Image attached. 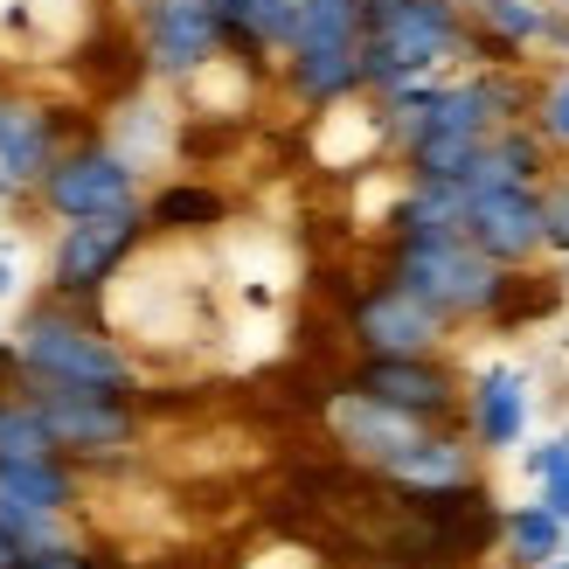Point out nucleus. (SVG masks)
Returning a JSON list of instances; mask_svg holds the SVG:
<instances>
[{"label":"nucleus","mask_w":569,"mask_h":569,"mask_svg":"<svg viewBox=\"0 0 569 569\" xmlns=\"http://www.w3.org/2000/svg\"><path fill=\"white\" fill-rule=\"evenodd\" d=\"M340 382L417 417V423H459L466 417V382L445 355H355V368Z\"/></svg>","instance_id":"9"},{"label":"nucleus","mask_w":569,"mask_h":569,"mask_svg":"<svg viewBox=\"0 0 569 569\" xmlns=\"http://www.w3.org/2000/svg\"><path fill=\"white\" fill-rule=\"evenodd\" d=\"M139 167L119 139H104V132H77L63 153H56L49 167V181L36 188V202L42 216L56 222H77V216H111V209H139L147 202V188H139Z\"/></svg>","instance_id":"6"},{"label":"nucleus","mask_w":569,"mask_h":569,"mask_svg":"<svg viewBox=\"0 0 569 569\" xmlns=\"http://www.w3.org/2000/svg\"><path fill=\"white\" fill-rule=\"evenodd\" d=\"M21 284V264H14V243H0V299Z\"/></svg>","instance_id":"27"},{"label":"nucleus","mask_w":569,"mask_h":569,"mask_svg":"<svg viewBox=\"0 0 569 569\" xmlns=\"http://www.w3.org/2000/svg\"><path fill=\"white\" fill-rule=\"evenodd\" d=\"M562 459H569V431H556V438H542V445H535V451H528V459H521V466H528V479H542V472H556Z\"/></svg>","instance_id":"25"},{"label":"nucleus","mask_w":569,"mask_h":569,"mask_svg":"<svg viewBox=\"0 0 569 569\" xmlns=\"http://www.w3.org/2000/svg\"><path fill=\"white\" fill-rule=\"evenodd\" d=\"M382 487L396 493H459L479 487V445L466 438V423H431L403 459L382 472Z\"/></svg>","instance_id":"14"},{"label":"nucleus","mask_w":569,"mask_h":569,"mask_svg":"<svg viewBox=\"0 0 569 569\" xmlns=\"http://www.w3.org/2000/svg\"><path fill=\"white\" fill-rule=\"evenodd\" d=\"M21 451H56L49 423L36 410L28 389H0V459H21Z\"/></svg>","instance_id":"20"},{"label":"nucleus","mask_w":569,"mask_h":569,"mask_svg":"<svg viewBox=\"0 0 569 569\" xmlns=\"http://www.w3.org/2000/svg\"><path fill=\"white\" fill-rule=\"evenodd\" d=\"M21 569H104V562L91 556V542H56V549H36Z\"/></svg>","instance_id":"23"},{"label":"nucleus","mask_w":569,"mask_h":569,"mask_svg":"<svg viewBox=\"0 0 569 569\" xmlns=\"http://www.w3.org/2000/svg\"><path fill=\"white\" fill-rule=\"evenodd\" d=\"M278 83L284 98L306 104V111H327V104H348L361 98V42H340V49H292L278 56Z\"/></svg>","instance_id":"15"},{"label":"nucleus","mask_w":569,"mask_h":569,"mask_svg":"<svg viewBox=\"0 0 569 569\" xmlns=\"http://www.w3.org/2000/svg\"><path fill=\"white\" fill-rule=\"evenodd\" d=\"M535 126H542L549 147H569V63H556L535 91Z\"/></svg>","instance_id":"21"},{"label":"nucleus","mask_w":569,"mask_h":569,"mask_svg":"<svg viewBox=\"0 0 569 569\" xmlns=\"http://www.w3.org/2000/svg\"><path fill=\"white\" fill-rule=\"evenodd\" d=\"M147 202L139 209H111V216H77V222H56V250H49V299H70V306H98L111 284L126 278V264L147 250Z\"/></svg>","instance_id":"5"},{"label":"nucleus","mask_w":569,"mask_h":569,"mask_svg":"<svg viewBox=\"0 0 569 569\" xmlns=\"http://www.w3.org/2000/svg\"><path fill=\"white\" fill-rule=\"evenodd\" d=\"M466 237L487 250L493 264L528 271L549 250L542 243V188H466Z\"/></svg>","instance_id":"12"},{"label":"nucleus","mask_w":569,"mask_h":569,"mask_svg":"<svg viewBox=\"0 0 569 569\" xmlns=\"http://www.w3.org/2000/svg\"><path fill=\"white\" fill-rule=\"evenodd\" d=\"M556 8H569V0H556Z\"/></svg>","instance_id":"32"},{"label":"nucleus","mask_w":569,"mask_h":569,"mask_svg":"<svg viewBox=\"0 0 569 569\" xmlns=\"http://www.w3.org/2000/svg\"><path fill=\"white\" fill-rule=\"evenodd\" d=\"M423 431H431V423L389 410V403H376V396H361V389H348V382L327 389V438L340 445V459H348L355 472H376V479H382Z\"/></svg>","instance_id":"11"},{"label":"nucleus","mask_w":569,"mask_h":569,"mask_svg":"<svg viewBox=\"0 0 569 569\" xmlns=\"http://www.w3.org/2000/svg\"><path fill=\"white\" fill-rule=\"evenodd\" d=\"M528 417H535V403H528V376L515 361H487L479 376L466 382V438L479 445V459H500V451H521V438H528Z\"/></svg>","instance_id":"13"},{"label":"nucleus","mask_w":569,"mask_h":569,"mask_svg":"<svg viewBox=\"0 0 569 569\" xmlns=\"http://www.w3.org/2000/svg\"><path fill=\"white\" fill-rule=\"evenodd\" d=\"M230 222V194L216 181H167L147 194V230L153 237H209Z\"/></svg>","instance_id":"17"},{"label":"nucleus","mask_w":569,"mask_h":569,"mask_svg":"<svg viewBox=\"0 0 569 569\" xmlns=\"http://www.w3.org/2000/svg\"><path fill=\"white\" fill-rule=\"evenodd\" d=\"M63 147H70L63 111L28 91H0V202H36Z\"/></svg>","instance_id":"10"},{"label":"nucleus","mask_w":569,"mask_h":569,"mask_svg":"<svg viewBox=\"0 0 569 569\" xmlns=\"http://www.w3.org/2000/svg\"><path fill=\"white\" fill-rule=\"evenodd\" d=\"M479 569H507V562H479Z\"/></svg>","instance_id":"30"},{"label":"nucleus","mask_w":569,"mask_h":569,"mask_svg":"<svg viewBox=\"0 0 569 569\" xmlns=\"http://www.w3.org/2000/svg\"><path fill=\"white\" fill-rule=\"evenodd\" d=\"M459 8H479V0H459Z\"/></svg>","instance_id":"31"},{"label":"nucleus","mask_w":569,"mask_h":569,"mask_svg":"<svg viewBox=\"0 0 569 569\" xmlns=\"http://www.w3.org/2000/svg\"><path fill=\"white\" fill-rule=\"evenodd\" d=\"M535 500H542L556 521H569V459H562L556 472H542V479H535Z\"/></svg>","instance_id":"24"},{"label":"nucleus","mask_w":569,"mask_h":569,"mask_svg":"<svg viewBox=\"0 0 569 569\" xmlns=\"http://www.w3.org/2000/svg\"><path fill=\"white\" fill-rule=\"evenodd\" d=\"M21 562H28V549L14 542V535H8V528H0V569H21Z\"/></svg>","instance_id":"28"},{"label":"nucleus","mask_w":569,"mask_h":569,"mask_svg":"<svg viewBox=\"0 0 569 569\" xmlns=\"http://www.w3.org/2000/svg\"><path fill=\"white\" fill-rule=\"evenodd\" d=\"M132 36H139V63L160 83H188L216 56H230L216 0H153V8H132Z\"/></svg>","instance_id":"8"},{"label":"nucleus","mask_w":569,"mask_h":569,"mask_svg":"<svg viewBox=\"0 0 569 569\" xmlns=\"http://www.w3.org/2000/svg\"><path fill=\"white\" fill-rule=\"evenodd\" d=\"M8 348L21 361V382H63V389H91V396H139V355L126 348L98 306H70V299H36L14 312Z\"/></svg>","instance_id":"1"},{"label":"nucleus","mask_w":569,"mask_h":569,"mask_svg":"<svg viewBox=\"0 0 569 569\" xmlns=\"http://www.w3.org/2000/svg\"><path fill=\"white\" fill-rule=\"evenodd\" d=\"M466 49H472V8H459V0H368L361 83L368 98H382L410 77L466 70Z\"/></svg>","instance_id":"2"},{"label":"nucleus","mask_w":569,"mask_h":569,"mask_svg":"<svg viewBox=\"0 0 569 569\" xmlns=\"http://www.w3.org/2000/svg\"><path fill=\"white\" fill-rule=\"evenodd\" d=\"M549 8H556V0H479L472 28L500 36L515 56H535V49H542V28H549Z\"/></svg>","instance_id":"19"},{"label":"nucleus","mask_w":569,"mask_h":569,"mask_svg":"<svg viewBox=\"0 0 569 569\" xmlns=\"http://www.w3.org/2000/svg\"><path fill=\"white\" fill-rule=\"evenodd\" d=\"M0 493H14L42 515H77L83 507V466L63 451H21V459H0Z\"/></svg>","instance_id":"16"},{"label":"nucleus","mask_w":569,"mask_h":569,"mask_svg":"<svg viewBox=\"0 0 569 569\" xmlns=\"http://www.w3.org/2000/svg\"><path fill=\"white\" fill-rule=\"evenodd\" d=\"M542 569H569V556H556V562H542Z\"/></svg>","instance_id":"29"},{"label":"nucleus","mask_w":569,"mask_h":569,"mask_svg":"<svg viewBox=\"0 0 569 569\" xmlns=\"http://www.w3.org/2000/svg\"><path fill=\"white\" fill-rule=\"evenodd\" d=\"M535 56H556V63H569V8H549V28H542V49Z\"/></svg>","instance_id":"26"},{"label":"nucleus","mask_w":569,"mask_h":569,"mask_svg":"<svg viewBox=\"0 0 569 569\" xmlns=\"http://www.w3.org/2000/svg\"><path fill=\"white\" fill-rule=\"evenodd\" d=\"M382 271L410 284L423 306H438L451 327L459 320H493L515 292V271L493 264L472 237H389Z\"/></svg>","instance_id":"3"},{"label":"nucleus","mask_w":569,"mask_h":569,"mask_svg":"<svg viewBox=\"0 0 569 569\" xmlns=\"http://www.w3.org/2000/svg\"><path fill=\"white\" fill-rule=\"evenodd\" d=\"M556 556H569V521H556L542 500L507 507L500 515V562L507 569H542Z\"/></svg>","instance_id":"18"},{"label":"nucleus","mask_w":569,"mask_h":569,"mask_svg":"<svg viewBox=\"0 0 569 569\" xmlns=\"http://www.w3.org/2000/svg\"><path fill=\"white\" fill-rule=\"evenodd\" d=\"M14 389L36 396L56 451L77 459L83 472L132 466L139 438H147V410H139V396H91V389H63V382H14Z\"/></svg>","instance_id":"4"},{"label":"nucleus","mask_w":569,"mask_h":569,"mask_svg":"<svg viewBox=\"0 0 569 569\" xmlns=\"http://www.w3.org/2000/svg\"><path fill=\"white\" fill-rule=\"evenodd\" d=\"M340 327H348V348L355 355H445V340H451L445 312L423 306L410 284H396L389 271H376L348 299Z\"/></svg>","instance_id":"7"},{"label":"nucleus","mask_w":569,"mask_h":569,"mask_svg":"<svg viewBox=\"0 0 569 569\" xmlns=\"http://www.w3.org/2000/svg\"><path fill=\"white\" fill-rule=\"evenodd\" d=\"M542 243L569 258V174L542 181Z\"/></svg>","instance_id":"22"}]
</instances>
